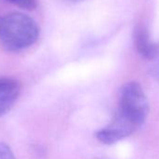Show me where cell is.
I'll return each instance as SVG.
<instances>
[{
  "label": "cell",
  "instance_id": "obj_1",
  "mask_svg": "<svg viewBox=\"0 0 159 159\" xmlns=\"http://www.w3.org/2000/svg\"><path fill=\"white\" fill-rule=\"evenodd\" d=\"M149 104L144 90L139 83L125 84L120 93L117 111L111 123L96 133L98 141L114 144L137 131L145 122Z\"/></svg>",
  "mask_w": 159,
  "mask_h": 159
},
{
  "label": "cell",
  "instance_id": "obj_2",
  "mask_svg": "<svg viewBox=\"0 0 159 159\" xmlns=\"http://www.w3.org/2000/svg\"><path fill=\"white\" fill-rule=\"evenodd\" d=\"M39 37L38 24L25 13L11 12L0 18V44L8 52L25 50L32 46Z\"/></svg>",
  "mask_w": 159,
  "mask_h": 159
},
{
  "label": "cell",
  "instance_id": "obj_3",
  "mask_svg": "<svg viewBox=\"0 0 159 159\" xmlns=\"http://www.w3.org/2000/svg\"><path fill=\"white\" fill-rule=\"evenodd\" d=\"M20 84L11 77H0V117L13 107L20 95Z\"/></svg>",
  "mask_w": 159,
  "mask_h": 159
},
{
  "label": "cell",
  "instance_id": "obj_4",
  "mask_svg": "<svg viewBox=\"0 0 159 159\" xmlns=\"http://www.w3.org/2000/svg\"><path fill=\"white\" fill-rule=\"evenodd\" d=\"M134 42L139 53L148 60H153L158 54L157 47L152 42L144 25H138L134 31Z\"/></svg>",
  "mask_w": 159,
  "mask_h": 159
},
{
  "label": "cell",
  "instance_id": "obj_5",
  "mask_svg": "<svg viewBox=\"0 0 159 159\" xmlns=\"http://www.w3.org/2000/svg\"><path fill=\"white\" fill-rule=\"evenodd\" d=\"M8 2L25 10H34L37 7V0H7Z\"/></svg>",
  "mask_w": 159,
  "mask_h": 159
},
{
  "label": "cell",
  "instance_id": "obj_6",
  "mask_svg": "<svg viewBox=\"0 0 159 159\" xmlns=\"http://www.w3.org/2000/svg\"><path fill=\"white\" fill-rule=\"evenodd\" d=\"M0 159H16L10 146L4 142H0Z\"/></svg>",
  "mask_w": 159,
  "mask_h": 159
},
{
  "label": "cell",
  "instance_id": "obj_7",
  "mask_svg": "<svg viewBox=\"0 0 159 159\" xmlns=\"http://www.w3.org/2000/svg\"><path fill=\"white\" fill-rule=\"evenodd\" d=\"M155 59H156V62L153 65V67L152 69V75L157 82H159V53L157 54Z\"/></svg>",
  "mask_w": 159,
  "mask_h": 159
},
{
  "label": "cell",
  "instance_id": "obj_8",
  "mask_svg": "<svg viewBox=\"0 0 159 159\" xmlns=\"http://www.w3.org/2000/svg\"><path fill=\"white\" fill-rule=\"evenodd\" d=\"M67 1H72V2H78V1H83V0H67Z\"/></svg>",
  "mask_w": 159,
  "mask_h": 159
}]
</instances>
